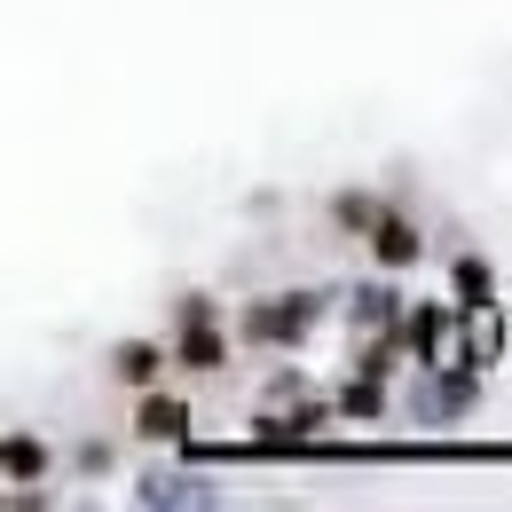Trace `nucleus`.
I'll return each mask as SVG.
<instances>
[{"label":"nucleus","mask_w":512,"mask_h":512,"mask_svg":"<svg viewBox=\"0 0 512 512\" xmlns=\"http://www.w3.org/2000/svg\"><path fill=\"white\" fill-rule=\"evenodd\" d=\"M371 253H379L386 268H410V260H418V229H410V221H379V237H371Z\"/></svg>","instance_id":"f257e3e1"},{"label":"nucleus","mask_w":512,"mask_h":512,"mask_svg":"<svg viewBox=\"0 0 512 512\" xmlns=\"http://www.w3.org/2000/svg\"><path fill=\"white\" fill-rule=\"evenodd\" d=\"M182 426H190V410H182V402H166V394H150V402H142V434H150V442H174Z\"/></svg>","instance_id":"f03ea898"},{"label":"nucleus","mask_w":512,"mask_h":512,"mask_svg":"<svg viewBox=\"0 0 512 512\" xmlns=\"http://www.w3.org/2000/svg\"><path fill=\"white\" fill-rule=\"evenodd\" d=\"M182 363H190V371H213V363H221V331H205V316H190V339H182Z\"/></svg>","instance_id":"7ed1b4c3"},{"label":"nucleus","mask_w":512,"mask_h":512,"mask_svg":"<svg viewBox=\"0 0 512 512\" xmlns=\"http://www.w3.org/2000/svg\"><path fill=\"white\" fill-rule=\"evenodd\" d=\"M158 363H166V355H158V347H142V339H134V347H119V379H134V386L158 379Z\"/></svg>","instance_id":"20e7f679"},{"label":"nucleus","mask_w":512,"mask_h":512,"mask_svg":"<svg viewBox=\"0 0 512 512\" xmlns=\"http://www.w3.org/2000/svg\"><path fill=\"white\" fill-rule=\"evenodd\" d=\"M0 465H8L16 481H32V473L48 465V449H40V442H8V449H0Z\"/></svg>","instance_id":"39448f33"},{"label":"nucleus","mask_w":512,"mask_h":512,"mask_svg":"<svg viewBox=\"0 0 512 512\" xmlns=\"http://www.w3.org/2000/svg\"><path fill=\"white\" fill-rule=\"evenodd\" d=\"M457 292H465V308H481V300H489V268L465 260V268H457Z\"/></svg>","instance_id":"423d86ee"}]
</instances>
